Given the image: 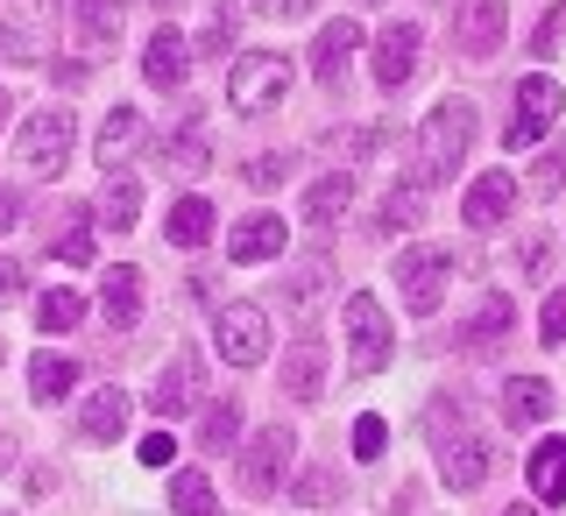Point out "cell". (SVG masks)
Segmentation results:
<instances>
[{
  "label": "cell",
  "instance_id": "cell-1",
  "mask_svg": "<svg viewBox=\"0 0 566 516\" xmlns=\"http://www.w3.org/2000/svg\"><path fill=\"white\" fill-rule=\"evenodd\" d=\"M468 149H474V106L468 99H439L432 114L418 120V170H411V185L418 191L447 185V177L468 164Z\"/></svg>",
  "mask_w": 566,
  "mask_h": 516
},
{
  "label": "cell",
  "instance_id": "cell-2",
  "mask_svg": "<svg viewBox=\"0 0 566 516\" xmlns=\"http://www.w3.org/2000/svg\"><path fill=\"white\" fill-rule=\"evenodd\" d=\"M283 93H291V57H276V50H248L241 64H227V106L234 114H276Z\"/></svg>",
  "mask_w": 566,
  "mask_h": 516
},
{
  "label": "cell",
  "instance_id": "cell-3",
  "mask_svg": "<svg viewBox=\"0 0 566 516\" xmlns=\"http://www.w3.org/2000/svg\"><path fill=\"white\" fill-rule=\"evenodd\" d=\"M447 283H453V255H447L439 241H411V248H397V291H403V312L432 318V312H439V297H447Z\"/></svg>",
  "mask_w": 566,
  "mask_h": 516
},
{
  "label": "cell",
  "instance_id": "cell-4",
  "mask_svg": "<svg viewBox=\"0 0 566 516\" xmlns=\"http://www.w3.org/2000/svg\"><path fill=\"white\" fill-rule=\"evenodd\" d=\"M71 149H78V120L64 114V106H43V114L22 120V135H14V156L35 170V177H57L71 164Z\"/></svg>",
  "mask_w": 566,
  "mask_h": 516
},
{
  "label": "cell",
  "instance_id": "cell-5",
  "mask_svg": "<svg viewBox=\"0 0 566 516\" xmlns=\"http://www.w3.org/2000/svg\"><path fill=\"white\" fill-rule=\"evenodd\" d=\"M389 347H397L389 312L368 291H354L347 297V368H354V376H382V368H389Z\"/></svg>",
  "mask_w": 566,
  "mask_h": 516
},
{
  "label": "cell",
  "instance_id": "cell-6",
  "mask_svg": "<svg viewBox=\"0 0 566 516\" xmlns=\"http://www.w3.org/2000/svg\"><path fill=\"white\" fill-rule=\"evenodd\" d=\"M291 453H297V439H291V424H262L255 439H248V453H241V495H276L283 488V474H291Z\"/></svg>",
  "mask_w": 566,
  "mask_h": 516
},
{
  "label": "cell",
  "instance_id": "cell-7",
  "mask_svg": "<svg viewBox=\"0 0 566 516\" xmlns=\"http://www.w3.org/2000/svg\"><path fill=\"white\" fill-rule=\"evenodd\" d=\"M212 347H220L227 368H262V354H270V312L227 305L220 318H212Z\"/></svg>",
  "mask_w": 566,
  "mask_h": 516
},
{
  "label": "cell",
  "instance_id": "cell-8",
  "mask_svg": "<svg viewBox=\"0 0 566 516\" xmlns=\"http://www.w3.org/2000/svg\"><path fill=\"white\" fill-rule=\"evenodd\" d=\"M566 114V93L553 78H524L517 85V114L503 120V149H531V141H545V128Z\"/></svg>",
  "mask_w": 566,
  "mask_h": 516
},
{
  "label": "cell",
  "instance_id": "cell-9",
  "mask_svg": "<svg viewBox=\"0 0 566 516\" xmlns=\"http://www.w3.org/2000/svg\"><path fill=\"white\" fill-rule=\"evenodd\" d=\"M503 35H510V8L503 0H453V50L460 57H495L503 50Z\"/></svg>",
  "mask_w": 566,
  "mask_h": 516
},
{
  "label": "cell",
  "instance_id": "cell-10",
  "mask_svg": "<svg viewBox=\"0 0 566 516\" xmlns=\"http://www.w3.org/2000/svg\"><path fill=\"white\" fill-rule=\"evenodd\" d=\"M199 361H191V354H170V361H164V376H156V397H149V411L156 418H191V411H199Z\"/></svg>",
  "mask_w": 566,
  "mask_h": 516
},
{
  "label": "cell",
  "instance_id": "cell-11",
  "mask_svg": "<svg viewBox=\"0 0 566 516\" xmlns=\"http://www.w3.org/2000/svg\"><path fill=\"white\" fill-rule=\"evenodd\" d=\"M318 389H326V340L305 333V340L283 347V397H291V403H318Z\"/></svg>",
  "mask_w": 566,
  "mask_h": 516
},
{
  "label": "cell",
  "instance_id": "cell-12",
  "mask_svg": "<svg viewBox=\"0 0 566 516\" xmlns=\"http://www.w3.org/2000/svg\"><path fill=\"white\" fill-rule=\"evenodd\" d=\"M418 78V22H389L376 35V85L382 93H397V85Z\"/></svg>",
  "mask_w": 566,
  "mask_h": 516
},
{
  "label": "cell",
  "instance_id": "cell-13",
  "mask_svg": "<svg viewBox=\"0 0 566 516\" xmlns=\"http://www.w3.org/2000/svg\"><path fill=\"white\" fill-rule=\"evenodd\" d=\"M510 326H517V297H510V291H489L482 305H474V318L453 333V340L468 347V354H489V347H503V340H510Z\"/></svg>",
  "mask_w": 566,
  "mask_h": 516
},
{
  "label": "cell",
  "instance_id": "cell-14",
  "mask_svg": "<svg viewBox=\"0 0 566 516\" xmlns=\"http://www.w3.org/2000/svg\"><path fill=\"white\" fill-rule=\"evenodd\" d=\"M354 50H361V22H347V14H340V22H326V29L312 35V78L318 85H340L347 64H354Z\"/></svg>",
  "mask_w": 566,
  "mask_h": 516
},
{
  "label": "cell",
  "instance_id": "cell-15",
  "mask_svg": "<svg viewBox=\"0 0 566 516\" xmlns=\"http://www.w3.org/2000/svg\"><path fill=\"white\" fill-rule=\"evenodd\" d=\"M510 206H517V185H510V170H495V177H474V185H468V199H460V220H468L474 234H489V227L510 220Z\"/></svg>",
  "mask_w": 566,
  "mask_h": 516
},
{
  "label": "cell",
  "instance_id": "cell-16",
  "mask_svg": "<svg viewBox=\"0 0 566 516\" xmlns=\"http://www.w3.org/2000/svg\"><path fill=\"white\" fill-rule=\"evenodd\" d=\"M142 78H149L156 93H177V85L191 78V50H185V35H177L170 22L149 35V50H142Z\"/></svg>",
  "mask_w": 566,
  "mask_h": 516
},
{
  "label": "cell",
  "instance_id": "cell-17",
  "mask_svg": "<svg viewBox=\"0 0 566 516\" xmlns=\"http://www.w3.org/2000/svg\"><path fill=\"white\" fill-rule=\"evenodd\" d=\"M128 418H135V397H128L120 382H106V389H93V397H85L78 432H85V439H99V446H114V439L128 432Z\"/></svg>",
  "mask_w": 566,
  "mask_h": 516
},
{
  "label": "cell",
  "instance_id": "cell-18",
  "mask_svg": "<svg viewBox=\"0 0 566 516\" xmlns=\"http://www.w3.org/2000/svg\"><path fill=\"white\" fill-rule=\"evenodd\" d=\"M439 482H447L453 495L482 488V482H489V439H474V432L447 439V446H439Z\"/></svg>",
  "mask_w": 566,
  "mask_h": 516
},
{
  "label": "cell",
  "instance_id": "cell-19",
  "mask_svg": "<svg viewBox=\"0 0 566 516\" xmlns=\"http://www.w3.org/2000/svg\"><path fill=\"white\" fill-rule=\"evenodd\" d=\"M283 255V220L276 212H248V220L227 234V262H276Z\"/></svg>",
  "mask_w": 566,
  "mask_h": 516
},
{
  "label": "cell",
  "instance_id": "cell-20",
  "mask_svg": "<svg viewBox=\"0 0 566 516\" xmlns=\"http://www.w3.org/2000/svg\"><path fill=\"white\" fill-rule=\"evenodd\" d=\"M99 318H106L114 333H128L135 318H142V270H135V262L106 270V283H99Z\"/></svg>",
  "mask_w": 566,
  "mask_h": 516
},
{
  "label": "cell",
  "instance_id": "cell-21",
  "mask_svg": "<svg viewBox=\"0 0 566 516\" xmlns=\"http://www.w3.org/2000/svg\"><path fill=\"white\" fill-rule=\"evenodd\" d=\"M553 418V389H545L538 376H510L503 382V424L510 432H531V424Z\"/></svg>",
  "mask_w": 566,
  "mask_h": 516
},
{
  "label": "cell",
  "instance_id": "cell-22",
  "mask_svg": "<svg viewBox=\"0 0 566 516\" xmlns=\"http://www.w3.org/2000/svg\"><path fill=\"white\" fill-rule=\"evenodd\" d=\"M64 22L78 29V43H85V50L120 43V8H114V0H64Z\"/></svg>",
  "mask_w": 566,
  "mask_h": 516
},
{
  "label": "cell",
  "instance_id": "cell-23",
  "mask_svg": "<svg viewBox=\"0 0 566 516\" xmlns=\"http://www.w3.org/2000/svg\"><path fill=\"white\" fill-rule=\"evenodd\" d=\"M71 389H78V361H71V354H57V347H43L29 361V397L35 403H64Z\"/></svg>",
  "mask_w": 566,
  "mask_h": 516
},
{
  "label": "cell",
  "instance_id": "cell-24",
  "mask_svg": "<svg viewBox=\"0 0 566 516\" xmlns=\"http://www.w3.org/2000/svg\"><path fill=\"white\" fill-rule=\"evenodd\" d=\"M347 206H354V170H326V177L305 185V220L312 227H333Z\"/></svg>",
  "mask_w": 566,
  "mask_h": 516
},
{
  "label": "cell",
  "instance_id": "cell-25",
  "mask_svg": "<svg viewBox=\"0 0 566 516\" xmlns=\"http://www.w3.org/2000/svg\"><path fill=\"white\" fill-rule=\"evenodd\" d=\"M135 212H142V177H128V170H106V191H99V227H106V234H128V227H135Z\"/></svg>",
  "mask_w": 566,
  "mask_h": 516
},
{
  "label": "cell",
  "instance_id": "cell-26",
  "mask_svg": "<svg viewBox=\"0 0 566 516\" xmlns=\"http://www.w3.org/2000/svg\"><path fill=\"white\" fill-rule=\"evenodd\" d=\"M164 241H177V248H206L212 241V199H177L170 212H164Z\"/></svg>",
  "mask_w": 566,
  "mask_h": 516
},
{
  "label": "cell",
  "instance_id": "cell-27",
  "mask_svg": "<svg viewBox=\"0 0 566 516\" xmlns=\"http://www.w3.org/2000/svg\"><path fill=\"white\" fill-rule=\"evenodd\" d=\"M0 57H14V64H50V43H43V29H35V8H14L8 22H0Z\"/></svg>",
  "mask_w": 566,
  "mask_h": 516
},
{
  "label": "cell",
  "instance_id": "cell-28",
  "mask_svg": "<svg viewBox=\"0 0 566 516\" xmlns=\"http://www.w3.org/2000/svg\"><path fill=\"white\" fill-rule=\"evenodd\" d=\"M135 141H142V114H135V106H114V114L99 120V141H93L99 170H120V156H128Z\"/></svg>",
  "mask_w": 566,
  "mask_h": 516
},
{
  "label": "cell",
  "instance_id": "cell-29",
  "mask_svg": "<svg viewBox=\"0 0 566 516\" xmlns=\"http://www.w3.org/2000/svg\"><path fill=\"white\" fill-rule=\"evenodd\" d=\"M524 474H531V495H538V503H566V439H545V446L524 460Z\"/></svg>",
  "mask_w": 566,
  "mask_h": 516
},
{
  "label": "cell",
  "instance_id": "cell-30",
  "mask_svg": "<svg viewBox=\"0 0 566 516\" xmlns=\"http://www.w3.org/2000/svg\"><path fill=\"white\" fill-rule=\"evenodd\" d=\"M418 220H424V191L418 185H403V191L389 185V199L376 206V234H411Z\"/></svg>",
  "mask_w": 566,
  "mask_h": 516
},
{
  "label": "cell",
  "instance_id": "cell-31",
  "mask_svg": "<svg viewBox=\"0 0 566 516\" xmlns=\"http://www.w3.org/2000/svg\"><path fill=\"white\" fill-rule=\"evenodd\" d=\"M170 509H177V516H220V509H212L206 467H177V474H170Z\"/></svg>",
  "mask_w": 566,
  "mask_h": 516
},
{
  "label": "cell",
  "instance_id": "cell-32",
  "mask_svg": "<svg viewBox=\"0 0 566 516\" xmlns=\"http://www.w3.org/2000/svg\"><path fill=\"white\" fill-rule=\"evenodd\" d=\"M50 255L64 270H85L93 262V234H85V206H64V234H50Z\"/></svg>",
  "mask_w": 566,
  "mask_h": 516
},
{
  "label": "cell",
  "instance_id": "cell-33",
  "mask_svg": "<svg viewBox=\"0 0 566 516\" xmlns=\"http://www.w3.org/2000/svg\"><path fill=\"white\" fill-rule=\"evenodd\" d=\"M326 283H333V262L318 255V262H305V270L283 276V305H291V312H312L318 297H326Z\"/></svg>",
  "mask_w": 566,
  "mask_h": 516
},
{
  "label": "cell",
  "instance_id": "cell-34",
  "mask_svg": "<svg viewBox=\"0 0 566 516\" xmlns=\"http://www.w3.org/2000/svg\"><path fill=\"white\" fill-rule=\"evenodd\" d=\"M78 318H85L78 291H43V297H35V326H43V333H71Z\"/></svg>",
  "mask_w": 566,
  "mask_h": 516
},
{
  "label": "cell",
  "instance_id": "cell-35",
  "mask_svg": "<svg viewBox=\"0 0 566 516\" xmlns=\"http://www.w3.org/2000/svg\"><path fill=\"white\" fill-rule=\"evenodd\" d=\"M241 439V403L227 397V403H206V424H199V446L206 453H220V446H234Z\"/></svg>",
  "mask_w": 566,
  "mask_h": 516
},
{
  "label": "cell",
  "instance_id": "cell-36",
  "mask_svg": "<svg viewBox=\"0 0 566 516\" xmlns=\"http://www.w3.org/2000/svg\"><path fill=\"white\" fill-rule=\"evenodd\" d=\"M291 503H305V509H333V503H340V474H333V467H305V474L291 482Z\"/></svg>",
  "mask_w": 566,
  "mask_h": 516
},
{
  "label": "cell",
  "instance_id": "cell-37",
  "mask_svg": "<svg viewBox=\"0 0 566 516\" xmlns=\"http://www.w3.org/2000/svg\"><path fill=\"white\" fill-rule=\"evenodd\" d=\"M206 156H212V141H206V120H185V135L164 141V164L177 170H206Z\"/></svg>",
  "mask_w": 566,
  "mask_h": 516
},
{
  "label": "cell",
  "instance_id": "cell-38",
  "mask_svg": "<svg viewBox=\"0 0 566 516\" xmlns=\"http://www.w3.org/2000/svg\"><path fill=\"white\" fill-rule=\"evenodd\" d=\"M241 177H248L255 191H276L283 177H291V156H248V164H241Z\"/></svg>",
  "mask_w": 566,
  "mask_h": 516
},
{
  "label": "cell",
  "instance_id": "cell-39",
  "mask_svg": "<svg viewBox=\"0 0 566 516\" xmlns=\"http://www.w3.org/2000/svg\"><path fill=\"white\" fill-rule=\"evenodd\" d=\"M531 191H538V199H559V191H566V149L538 156V170H531Z\"/></svg>",
  "mask_w": 566,
  "mask_h": 516
},
{
  "label": "cell",
  "instance_id": "cell-40",
  "mask_svg": "<svg viewBox=\"0 0 566 516\" xmlns=\"http://www.w3.org/2000/svg\"><path fill=\"white\" fill-rule=\"evenodd\" d=\"M389 446V424L382 418H354V460H382Z\"/></svg>",
  "mask_w": 566,
  "mask_h": 516
},
{
  "label": "cell",
  "instance_id": "cell-41",
  "mask_svg": "<svg viewBox=\"0 0 566 516\" xmlns=\"http://www.w3.org/2000/svg\"><path fill=\"white\" fill-rule=\"evenodd\" d=\"M538 340L545 347H566V291L545 297V318H538Z\"/></svg>",
  "mask_w": 566,
  "mask_h": 516
},
{
  "label": "cell",
  "instance_id": "cell-42",
  "mask_svg": "<svg viewBox=\"0 0 566 516\" xmlns=\"http://www.w3.org/2000/svg\"><path fill=\"white\" fill-rule=\"evenodd\" d=\"M559 35H566V0H559V8L538 22V35H531V50H538V57H553V50H559Z\"/></svg>",
  "mask_w": 566,
  "mask_h": 516
},
{
  "label": "cell",
  "instance_id": "cell-43",
  "mask_svg": "<svg viewBox=\"0 0 566 516\" xmlns=\"http://www.w3.org/2000/svg\"><path fill=\"white\" fill-rule=\"evenodd\" d=\"M227 43H234V14H212V29L199 35V50H206V57H220Z\"/></svg>",
  "mask_w": 566,
  "mask_h": 516
},
{
  "label": "cell",
  "instance_id": "cell-44",
  "mask_svg": "<svg viewBox=\"0 0 566 516\" xmlns=\"http://www.w3.org/2000/svg\"><path fill=\"white\" fill-rule=\"evenodd\" d=\"M170 460H177V446H170L164 432H149V439H142V467H170Z\"/></svg>",
  "mask_w": 566,
  "mask_h": 516
},
{
  "label": "cell",
  "instance_id": "cell-45",
  "mask_svg": "<svg viewBox=\"0 0 566 516\" xmlns=\"http://www.w3.org/2000/svg\"><path fill=\"white\" fill-rule=\"evenodd\" d=\"M318 8V0H255V14H276V22H291V14H305Z\"/></svg>",
  "mask_w": 566,
  "mask_h": 516
},
{
  "label": "cell",
  "instance_id": "cell-46",
  "mask_svg": "<svg viewBox=\"0 0 566 516\" xmlns=\"http://www.w3.org/2000/svg\"><path fill=\"white\" fill-rule=\"evenodd\" d=\"M22 283H29V276H22V262H8V255H0V297H14Z\"/></svg>",
  "mask_w": 566,
  "mask_h": 516
},
{
  "label": "cell",
  "instance_id": "cell-47",
  "mask_svg": "<svg viewBox=\"0 0 566 516\" xmlns=\"http://www.w3.org/2000/svg\"><path fill=\"white\" fill-rule=\"evenodd\" d=\"M85 71H93L85 57H57V78H64V85H85Z\"/></svg>",
  "mask_w": 566,
  "mask_h": 516
},
{
  "label": "cell",
  "instance_id": "cell-48",
  "mask_svg": "<svg viewBox=\"0 0 566 516\" xmlns=\"http://www.w3.org/2000/svg\"><path fill=\"white\" fill-rule=\"evenodd\" d=\"M14 220H22V199H14V191H0V234H8Z\"/></svg>",
  "mask_w": 566,
  "mask_h": 516
},
{
  "label": "cell",
  "instance_id": "cell-49",
  "mask_svg": "<svg viewBox=\"0 0 566 516\" xmlns=\"http://www.w3.org/2000/svg\"><path fill=\"white\" fill-rule=\"evenodd\" d=\"M14 467V432H0V474Z\"/></svg>",
  "mask_w": 566,
  "mask_h": 516
},
{
  "label": "cell",
  "instance_id": "cell-50",
  "mask_svg": "<svg viewBox=\"0 0 566 516\" xmlns=\"http://www.w3.org/2000/svg\"><path fill=\"white\" fill-rule=\"evenodd\" d=\"M503 516H538V509H531V503H510V509H503Z\"/></svg>",
  "mask_w": 566,
  "mask_h": 516
},
{
  "label": "cell",
  "instance_id": "cell-51",
  "mask_svg": "<svg viewBox=\"0 0 566 516\" xmlns=\"http://www.w3.org/2000/svg\"><path fill=\"white\" fill-rule=\"evenodd\" d=\"M0 120H14V99L8 93H0Z\"/></svg>",
  "mask_w": 566,
  "mask_h": 516
},
{
  "label": "cell",
  "instance_id": "cell-52",
  "mask_svg": "<svg viewBox=\"0 0 566 516\" xmlns=\"http://www.w3.org/2000/svg\"><path fill=\"white\" fill-rule=\"evenodd\" d=\"M156 8H164V14H177V8H185V0H156Z\"/></svg>",
  "mask_w": 566,
  "mask_h": 516
},
{
  "label": "cell",
  "instance_id": "cell-53",
  "mask_svg": "<svg viewBox=\"0 0 566 516\" xmlns=\"http://www.w3.org/2000/svg\"><path fill=\"white\" fill-rule=\"evenodd\" d=\"M0 354H8V347H0Z\"/></svg>",
  "mask_w": 566,
  "mask_h": 516
}]
</instances>
